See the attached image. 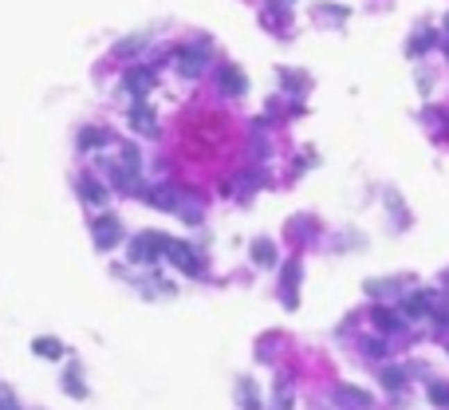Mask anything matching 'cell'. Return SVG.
<instances>
[{
  "mask_svg": "<svg viewBox=\"0 0 449 410\" xmlns=\"http://www.w3.org/2000/svg\"><path fill=\"white\" fill-rule=\"evenodd\" d=\"M205 63H209V51L205 48H182V51H178V72H182L185 79L201 75V72H205Z\"/></svg>",
  "mask_w": 449,
  "mask_h": 410,
  "instance_id": "obj_1",
  "label": "cell"
},
{
  "mask_svg": "<svg viewBox=\"0 0 449 410\" xmlns=\"http://www.w3.org/2000/svg\"><path fill=\"white\" fill-rule=\"evenodd\" d=\"M91 237H95L99 249H110V245L122 237V221H119V218H95V225H91Z\"/></svg>",
  "mask_w": 449,
  "mask_h": 410,
  "instance_id": "obj_2",
  "label": "cell"
},
{
  "mask_svg": "<svg viewBox=\"0 0 449 410\" xmlns=\"http://www.w3.org/2000/svg\"><path fill=\"white\" fill-rule=\"evenodd\" d=\"M122 87L130 91V95H138L142 99L150 87H154V72L150 67H134V72H126V79H122Z\"/></svg>",
  "mask_w": 449,
  "mask_h": 410,
  "instance_id": "obj_3",
  "label": "cell"
},
{
  "mask_svg": "<svg viewBox=\"0 0 449 410\" xmlns=\"http://www.w3.org/2000/svg\"><path fill=\"white\" fill-rule=\"evenodd\" d=\"M130 126H134V131H142V134H154V131H158V122H154V110L146 107L142 99H138V103L130 107Z\"/></svg>",
  "mask_w": 449,
  "mask_h": 410,
  "instance_id": "obj_4",
  "label": "cell"
},
{
  "mask_svg": "<svg viewBox=\"0 0 449 410\" xmlns=\"http://www.w3.org/2000/svg\"><path fill=\"white\" fill-rule=\"evenodd\" d=\"M166 253H170V261H173V265H182L185 272H201V265H197V256L189 253V249H185V245L170 241V249H166Z\"/></svg>",
  "mask_w": 449,
  "mask_h": 410,
  "instance_id": "obj_5",
  "label": "cell"
},
{
  "mask_svg": "<svg viewBox=\"0 0 449 410\" xmlns=\"http://www.w3.org/2000/svg\"><path fill=\"white\" fill-rule=\"evenodd\" d=\"M221 83H225L229 95H241V91H244V75L237 72V67H225V72H221Z\"/></svg>",
  "mask_w": 449,
  "mask_h": 410,
  "instance_id": "obj_6",
  "label": "cell"
},
{
  "mask_svg": "<svg viewBox=\"0 0 449 410\" xmlns=\"http://www.w3.org/2000/svg\"><path fill=\"white\" fill-rule=\"evenodd\" d=\"M36 355H48V359H60V355H63V343H60V339H36Z\"/></svg>",
  "mask_w": 449,
  "mask_h": 410,
  "instance_id": "obj_7",
  "label": "cell"
},
{
  "mask_svg": "<svg viewBox=\"0 0 449 410\" xmlns=\"http://www.w3.org/2000/svg\"><path fill=\"white\" fill-rule=\"evenodd\" d=\"M103 142H107V131H99V126H95V131H83V134H79V146H83V150H91V146H103Z\"/></svg>",
  "mask_w": 449,
  "mask_h": 410,
  "instance_id": "obj_8",
  "label": "cell"
},
{
  "mask_svg": "<svg viewBox=\"0 0 449 410\" xmlns=\"http://www.w3.org/2000/svg\"><path fill=\"white\" fill-rule=\"evenodd\" d=\"M79 190H83V197H87V202H95V205H103V197H107V193H103V186H99V181H83Z\"/></svg>",
  "mask_w": 449,
  "mask_h": 410,
  "instance_id": "obj_9",
  "label": "cell"
},
{
  "mask_svg": "<svg viewBox=\"0 0 449 410\" xmlns=\"http://www.w3.org/2000/svg\"><path fill=\"white\" fill-rule=\"evenodd\" d=\"M63 383H67V391H71L75 398H83V383H79V367H71V371L63 375Z\"/></svg>",
  "mask_w": 449,
  "mask_h": 410,
  "instance_id": "obj_10",
  "label": "cell"
},
{
  "mask_svg": "<svg viewBox=\"0 0 449 410\" xmlns=\"http://www.w3.org/2000/svg\"><path fill=\"white\" fill-rule=\"evenodd\" d=\"M253 256L260 261V265H268V261H272V245H264V241H260V245H253Z\"/></svg>",
  "mask_w": 449,
  "mask_h": 410,
  "instance_id": "obj_11",
  "label": "cell"
}]
</instances>
